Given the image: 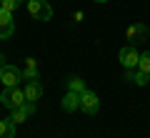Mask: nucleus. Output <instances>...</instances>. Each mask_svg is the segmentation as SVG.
I'll list each match as a JSON object with an SVG mask.
<instances>
[{"mask_svg": "<svg viewBox=\"0 0 150 138\" xmlns=\"http://www.w3.org/2000/svg\"><path fill=\"white\" fill-rule=\"evenodd\" d=\"M0 103H3V106L5 108H20V106H25L28 103V98H25V90L23 88H3V93H0Z\"/></svg>", "mask_w": 150, "mask_h": 138, "instance_id": "f257e3e1", "label": "nucleus"}, {"mask_svg": "<svg viewBox=\"0 0 150 138\" xmlns=\"http://www.w3.org/2000/svg\"><path fill=\"white\" fill-rule=\"evenodd\" d=\"M23 5V0H0V8H5V10H15V8H20Z\"/></svg>", "mask_w": 150, "mask_h": 138, "instance_id": "dca6fc26", "label": "nucleus"}, {"mask_svg": "<svg viewBox=\"0 0 150 138\" xmlns=\"http://www.w3.org/2000/svg\"><path fill=\"white\" fill-rule=\"evenodd\" d=\"M140 70H145V73H150V50H145V53H140V63H138Z\"/></svg>", "mask_w": 150, "mask_h": 138, "instance_id": "2eb2a0df", "label": "nucleus"}, {"mask_svg": "<svg viewBox=\"0 0 150 138\" xmlns=\"http://www.w3.org/2000/svg\"><path fill=\"white\" fill-rule=\"evenodd\" d=\"M118 58H120V65H123L125 70H135L138 63H140V53H138L135 45H123L120 53H118Z\"/></svg>", "mask_w": 150, "mask_h": 138, "instance_id": "20e7f679", "label": "nucleus"}, {"mask_svg": "<svg viewBox=\"0 0 150 138\" xmlns=\"http://www.w3.org/2000/svg\"><path fill=\"white\" fill-rule=\"evenodd\" d=\"M125 78L133 80L135 85H148L150 83V73H145V70L135 68V70H125Z\"/></svg>", "mask_w": 150, "mask_h": 138, "instance_id": "9b49d317", "label": "nucleus"}, {"mask_svg": "<svg viewBox=\"0 0 150 138\" xmlns=\"http://www.w3.org/2000/svg\"><path fill=\"white\" fill-rule=\"evenodd\" d=\"M28 13L35 20H43V23H48L53 18V8H50L48 0H28Z\"/></svg>", "mask_w": 150, "mask_h": 138, "instance_id": "7ed1b4c3", "label": "nucleus"}, {"mask_svg": "<svg viewBox=\"0 0 150 138\" xmlns=\"http://www.w3.org/2000/svg\"><path fill=\"white\" fill-rule=\"evenodd\" d=\"M95 3H108V0H95Z\"/></svg>", "mask_w": 150, "mask_h": 138, "instance_id": "f3484780", "label": "nucleus"}, {"mask_svg": "<svg viewBox=\"0 0 150 138\" xmlns=\"http://www.w3.org/2000/svg\"><path fill=\"white\" fill-rule=\"evenodd\" d=\"M63 111L65 113H75L80 111V93H75V90H68L63 98Z\"/></svg>", "mask_w": 150, "mask_h": 138, "instance_id": "1a4fd4ad", "label": "nucleus"}, {"mask_svg": "<svg viewBox=\"0 0 150 138\" xmlns=\"http://www.w3.org/2000/svg\"><path fill=\"white\" fill-rule=\"evenodd\" d=\"M148 35H150V28L145 25V23H133V25L125 28V38H128V45H138V43H143Z\"/></svg>", "mask_w": 150, "mask_h": 138, "instance_id": "39448f33", "label": "nucleus"}, {"mask_svg": "<svg viewBox=\"0 0 150 138\" xmlns=\"http://www.w3.org/2000/svg\"><path fill=\"white\" fill-rule=\"evenodd\" d=\"M13 136H15V123L10 118L0 121V138H13Z\"/></svg>", "mask_w": 150, "mask_h": 138, "instance_id": "ddd939ff", "label": "nucleus"}, {"mask_svg": "<svg viewBox=\"0 0 150 138\" xmlns=\"http://www.w3.org/2000/svg\"><path fill=\"white\" fill-rule=\"evenodd\" d=\"M15 30V20H13V13L5 10V8H0V40H5V38L13 35Z\"/></svg>", "mask_w": 150, "mask_h": 138, "instance_id": "0eeeda50", "label": "nucleus"}, {"mask_svg": "<svg viewBox=\"0 0 150 138\" xmlns=\"http://www.w3.org/2000/svg\"><path fill=\"white\" fill-rule=\"evenodd\" d=\"M68 90H75V93H83V90H85V80H80L78 75H73V78L68 80Z\"/></svg>", "mask_w": 150, "mask_h": 138, "instance_id": "4468645a", "label": "nucleus"}, {"mask_svg": "<svg viewBox=\"0 0 150 138\" xmlns=\"http://www.w3.org/2000/svg\"><path fill=\"white\" fill-rule=\"evenodd\" d=\"M38 60L35 58H25V68H23V78L25 80H38Z\"/></svg>", "mask_w": 150, "mask_h": 138, "instance_id": "f8f14e48", "label": "nucleus"}, {"mask_svg": "<svg viewBox=\"0 0 150 138\" xmlns=\"http://www.w3.org/2000/svg\"><path fill=\"white\" fill-rule=\"evenodd\" d=\"M40 96H43V85H40V80H28L25 83V98L30 103L40 101Z\"/></svg>", "mask_w": 150, "mask_h": 138, "instance_id": "9d476101", "label": "nucleus"}, {"mask_svg": "<svg viewBox=\"0 0 150 138\" xmlns=\"http://www.w3.org/2000/svg\"><path fill=\"white\" fill-rule=\"evenodd\" d=\"M33 113H35V103H30V101H28L25 106L13 108V111H10V121H13V123H25L28 118L33 116Z\"/></svg>", "mask_w": 150, "mask_h": 138, "instance_id": "6e6552de", "label": "nucleus"}, {"mask_svg": "<svg viewBox=\"0 0 150 138\" xmlns=\"http://www.w3.org/2000/svg\"><path fill=\"white\" fill-rule=\"evenodd\" d=\"M20 80H25L20 68H15V65H10V63L0 65V83H3V88H15Z\"/></svg>", "mask_w": 150, "mask_h": 138, "instance_id": "f03ea898", "label": "nucleus"}, {"mask_svg": "<svg viewBox=\"0 0 150 138\" xmlns=\"http://www.w3.org/2000/svg\"><path fill=\"white\" fill-rule=\"evenodd\" d=\"M80 111L88 113V116H95V113L100 111V98H98L93 90H88V88L80 93Z\"/></svg>", "mask_w": 150, "mask_h": 138, "instance_id": "423d86ee", "label": "nucleus"}]
</instances>
